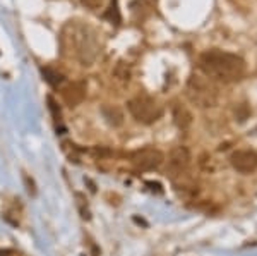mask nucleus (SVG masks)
<instances>
[{"instance_id":"39448f33","label":"nucleus","mask_w":257,"mask_h":256,"mask_svg":"<svg viewBox=\"0 0 257 256\" xmlns=\"http://www.w3.org/2000/svg\"><path fill=\"white\" fill-rule=\"evenodd\" d=\"M231 167L242 174H250L257 170V153L252 150H237L230 156Z\"/></svg>"},{"instance_id":"6e6552de","label":"nucleus","mask_w":257,"mask_h":256,"mask_svg":"<svg viewBox=\"0 0 257 256\" xmlns=\"http://www.w3.org/2000/svg\"><path fill=\"white\" fill-rule=\"evenodd\" d=\"M173 119H175V124L180 129H187L190 124H192V115H190L189 110L182 105L173 109Z\"/></svg>"},{"instance_id":"9d476101","label":"nucleus","mask_w":257,"mask_h":256,"mask_svg":"<svg viewBox=\"0 0 257 256\" xmlns=\"http://www.w3.org/2000/svg\"><path fill=\"white\" fill-rule=\"evenodd\" d=\"M115 77L123 82H128V79H131V69H128V65L120 62L117 65V69H115Z\"/></svg>"},{"instance_id":"423d86ee","label":"nucleus","mask_w":257,"mask_h":256,"mask_svg":"<svg viewBox=\"0 0 257 256\" xmlns=\"http://www.w3.org/2000/svg\"><path fill=\"white\" fill-rule=\"evenodd\" d=\"M190 151L187 146H175L170 151L168 156V168L172 174H182V172L187 170V167L190 165Z\"/></svg>"},{"instance_id":"1a4fd4ad","label":"nucleus","mask_w":257,"mask_h":256,"mask_svg":"<svg viewBox=\"0 0 257 256\" xmlns=\"http://www.w3.org/2000/svg\"><path fill=\"white\" fill-rule=\"evenodd\" d=\"M103 115H105L106 122L111 124V126H115V127L123 122V114L118 107H113V105L103 107Z\"/></svg>"},{"instance_id":"9b49d317","label":"nucleus","mask_w":257,"mask_h":256,"mask_svg":"<svg viewBox=\"0 0 257 256\" xmlns=\"http://www.w3.org/2000/svg\"><path fill=\"white\" fill-rule=\"evenodd\" d=\"M105 18H108L111 23L118 24L120 23V14H118V7H117V0H111V7L108 12L105 14Z\"/></svg>"},{"instance_id":"dca6fc26","label":"nucleus","mask_w":257,"mask_h":256,"mask_svg":"<svg viewBox=\"0 0 257 256\" xmlns=\"http://www.w3.org/2000/svg\"><path fill=\"white\" fill-rule=\"evenodd\" d=\"M24 183H26V186H28V193L35 196V195H36V186H35V181H33V179L30 181V177L24 176Z\"/></svg>"},{"instance_id":"f8f14e48","label":"nucleus","mask_w":257,"mask_h":256,"mask_svg":"<svg viewBox=\"0 0 257 256\" xmlns=\"http://www.w3.org/2000/svg\"><path fill=\"white\" fill-rule=\"evenodd\" d=\"M43 74H45V79H47V81L50 82V84H59V82L62 81V76H60V74L53 72L52 69H45Z\"/></svg>"},{"instance_id":"f257e3e1","label":"nucleus","mask_w":257,"mask_h":256,"mask_svg":"<svg viewBox=\"0 0 257 256\" xmlns=\"http://www.w3.org/2000/svg\"><path fill=\"white\" fill-rule=\"evenodd\" d=\"M199 67L211 79L233 82L238 81L245 72V62L242 57L223 50H208L199 59Z\"/></svg>"},{"instance_id":"f03ea898","label":"nucleus","mask_w":257,"mask_h":256,"mask_svg":"<svg viewBox=\"0 0 257 256\" xmlns=\"http://www.w3.org/2000/svg\"><path fill=\"white\" fill-rule=\"evenodd\" d=\"M127 107H128V112L132 114V117L143 124L156 122L161 117V114H163L158 102L146 93L136 95L132 100H128Z\"/></svg>"},{"instance_id":"20e7f679","label":"nucleus","mask_w":257,"mask_h":256,"mask_svg":"<svg viewBox=\"0 0 257 256\" xmlns=\"http://www.w3.org/2000/svg\"><path fill=\"white\" fill-rule=\"evenodd\" d=\"M163 160L165 155L156 148H141V150L132 151L131 155V162L139 170H155L163 163Z\"/></svg>"},{"instance_id":"2eb2a0df","label":"nucleus","mask_w":257,"mask_h":256,"mask_svg":"<svg viewBox=\"0 0 257 256\" xmlns=\"http://www.w3.org/2000/svg\"><path fill=\"white\" fill-rule=\"evenodd\" d=\"M81 4L91 11H96L103 6V0H81Z\"/></svg>"},{"instance_id":"0eeeda50","label":"nucleus","mask_w":257,"mask_h":256,"mask_svg":"<svg viewBox=\"0 0 257 256\" xmlns=\"http://www.w3.org/2000/svg\"><path fill=\"white\" fill-rule=\"evenodd\" d=\"M86 97V86L82 82H70L62 90V100L69 107H77Z\"/></svg>"},{"instance_id":"7ed1b4c3","label":"nucleus","mask_w":257,"mask_h":256,"mask_svg":"<svg viewBox=\"0 0 257 256\" xmlns=\"http://www.w3.org/2000/svg\"><path fill=\"white\" fill-rule=\"evenodd\" d=\"M187 95L196 105L211 107L216 102V90L209 84L208 79L199 76H192L187 84Z\"/></svg>"},{"instance_id":"4468645a","label":"nucleus","mask_w":257,"mask_h":256,"mask_svg":"<svg viewBox=\"0 0 257 256\" xmlns=\"http://www.w3.org/2000/svg\"><path fill=\"white\" fill-rule=\"evenodd\" d=\"M48 109H50V112H52L53 119H55V121H60V109L52 97H48Z\"/></svg>"},{"instance_id":"ddd939ff","label":"nucleus","mask_w":257,"mask_h":256,"mask_svg":"<svg viewBox=\"0 0 257 256\" xmlns=\"http://www.w3.org/2000/svg\"><path fill=\"white\" fill-rule=\"evenodd\" d=\"M77 205H79L82 218H89L91 213H89V208H88V205H86V200L82 198V195H77Z\"/></svg>"}]
</instances>
